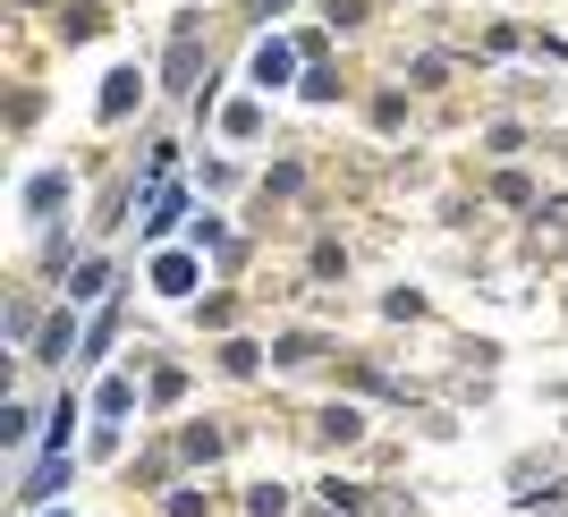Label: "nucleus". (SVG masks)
Wrapping results in <instances>:
<instances>
[{
	"label": "nucleus",
	"mask_w": 568,
	"mask_h": 517,
	"mask_svg": "<svg viewBox=\"0 0 568 517\" xmlns=\"http://www.w3.org/2000/svg\"><path fill=\"white\" fill-rule=\"evenodd\" d=\"M281 77H288V51L263 43V51H255V85H281Z\"/></svg>",
	"instance_id": "nucleus-1"
}]
</instances>
